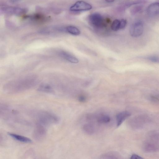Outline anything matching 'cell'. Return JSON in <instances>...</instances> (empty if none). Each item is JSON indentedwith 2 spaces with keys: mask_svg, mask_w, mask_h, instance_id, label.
I'll use <instances>...</instances> for the list:
<instances>
[{
  "mask_svg": "<svg viewBox=\"0 0 159 159\" xmlns=\"http://www.w3.org/2000/svg\"><path fill=\"white\" fill-rule=\"evenodd\" d=\"M92 8L89 4L83 1L76 2L70 7V10L72 11L78 12L89 10Z\"/></svg>",
  "mask_w": 159,
  "mask_h": 159,
  "instance_id": "obj_3",
  "label": "cell"
},
{
  "mask_svg": "<svg viewBox=\"0 0 159 159\" xmlns=\"http://www.w3.org/2000/svg\"><path fill=\"white\" fill-rule=\"evenodd\" d=\"M97 120L100 123H106L110 121V118L108 115H102L100 116L98 118Z\"/></svg>",
  "mask_w": 159,
  "mask_h": 159,
  "instance_id": "obj_14",
  "label": "cell"
},
{
  "mask_svg": "<svg viewBox=\"0 0 159 159\" xmlns=\"http://www.w3.org/2000/svg\"><path fill=\"white\" fill-rule=\"evenodd\" d=\"M120 29H123L125 27L127 22L126 20L125 19H122L120 20Z\"/></svg>",
  "mask_w": 159,
  "mask_h": 159,
  "instance_id": "obj_20",
  "label": "cell"
},
{
  "mask_svg": "<svg viewBox=\"0 0 159 159\" xmlns=\"http://www.w3.org/2000/svg\"><path fill=\"white\" fill-rule=\"evenodd\" d=\"M130 115L131 113L127 111H124L117 114L116 116L117 126L118 127L120 126Z\"/></svg>",
  "mask_w": 159,
  "mask_h": 159,
  "instance_id": "obj_8",
  "label": "cell"
},
{
  "mask_svg": "<svg viewBox=\"0 0 159 159\" xmlns=\"http://www.w3.org/2000/svg\"><path fill=\"white\" fill-rule=\"evenodd\" d=\"M142 8L140 6H136L131 9V12L132 15H134L141 11Z\"/></svg>",
  "mask_w": 159,
  "mask_h": 159,
  "instance_id": "obj_19",
  "label": "cell"
},
{
  "mask_svg": "<svg viewBox=\"0 0 159 159\" xmlns=\"http://www.w3.org/2000/svg\"><path fill=\"white\" fill-rule=\"evenodd\" d=\"M102 159H121L119 156L115 153H108L103 157Z\"/></svg>",
  "mask_w": 159,
  "mask_h": 159,
  "instance_id": "obj_17",
  "label": "cell"
},
{
  "mask_svg": "<svg viewBox=\"0 0 159 159\" xmlns=\"http://www.w3.org/2000/svg\"><path fill=\"white\" fill-rule=\"evenodd\" d=\"M114 1H106V2H113Z\"/></svg>",
  "mask_w": 159,
  "mask_h": 159,
  "instance_id": "obj_23",
  "label": "cell"
},
{
  "mask_svg": "<svg viewBox=\"0 0 159 159\" xmlns=\"http://www.w3.org/2000/svg\"><path fill=\"white\" fill-rule=\"evenodd\" d=\"M148 14L150 16L154 17L159 15V2H155L150 4L147 10Z\"/></svg>",
  "mask_w": 159,
  "mask_h": 159,
  "instance_id": "obj_7",
  "label": "cell"
},
{
  "mask_svg": "<svg viewBox=\"0 0 159 159\" xmlns=\"http://www.w3.org/2000/svg\"><path fill=\"white\" fill-rule=\"evenodd\" d=\"M83 129L86 133L89 134H93L94 131L93 126L90 124H87L84 125Z\"/></svg>",
  "mask_w": 159,
  "mask_h": 159,
  "instance_id": "obj_15",
  "label": "cell"
},
{
  "mask_svg": "<svg viewBox=\"0 0 159 159\" xmlns=\"http://www.w3.org/2000/svg\"><path fill=\"white\" fill-rule=\"evenodd\" d=\"M111 28L114 31H117L120 29V20H115L111 25Z\"/></svg>",
  "mask_w": 159,
  "mask_h": 159,
  "instance_id": "obj_13",
  "label": "cell"
},
{
  "mask_svg": "<svg viewBox=\"0 0 159 159\" xmlns=\"http://www.w3.org/2000/svg\"><path fill=\"white\" fill-rule=\"evenodd\" d=\"M143 31V25L140 21H136L133 23L129 29L130 35L134 37H137L141 36Z\"/></svg>",
  "mask_w": 159,
  "mask_h": 159,
  "instance_id": "obj_2",
  "label": "cell"
},
{
  "mask_svg": "<svg viewBox=\"0 0 159 159\" xmlns=\"http://www.w3.org/2000/svg\"><path fill=\"white\" fill-rule=\"evenodd\" d=\"M130 159H144V158L137 155L134 154L132 155Z\"/></svg>",
  "mask_w": 159,
  "mask_h": 159,
  "instance_id": "obj_21",
  "label": "cell"
},
{
  "mask_svg": "<svg viewBox=\"0 0 159 159\" xmlns=\"http://www.w3.org/2000/svg\"><path fill=\"white\" fill-rule=\"evenodd\" d=\"M1 10L6 13L17 15L23 14L26 11L25 8L13 7H2Z\"/></svg>",
  "mask_w": 159,
  "mask_h": 159,
  "instance_id": "obj_5",
  "label": "cell"
},
{
  "mask_svg": "<svg viewBox=\"0 0 159 159\" xmlns=\"http://www.w3.org/2000/svg\"><path fill=\"white\" fill-rule=\"evenodd\" d=\"M89 23L93 27L97 29L103 28L105 26L104 20L102 16L98 13H94L89 17Z\"/></svg>",
  "mask_w": 159,
  "mask_h": 159,
  "instance_id": "obj_1",
  "label": "cell"
},
{
  "mask_svg": "<svg viewBox=\"0 0 159 159\" xmlns=\"http://www.w3.org/2000/svg\"><path fill=\"white\" fill-rule=\"evenodd\" d=\"M143 1H137L125 2L119 7L118 10L120 11H123L132 5L141 3Z\"/></svg>",
  "mask_w": 159,
  "mask_h": 159,
  "instance_id": "obj_11",
  "label": "cell"
},
{
  "mask_svg": "<svg viewBox=\"0 0 159 159\" xmlns=\"http://www.w3.org/2000/svg\"><path fill=\"white\" fill-rule=\"evenodd\" d=\"M24 18H29L34 21L38 22H45L49 20V17L41 13H36L32 15L24 16Z\"/></svg>",
  "mask_w": 159,
  "mask_h": 159,
  "instance_id": "obj_6",
  "label": "cell"
},
{
  "mask_svg": "<svg viewBox=\"0 0 159 159\" xmlns=\"http://www.w3.org/2000/svg\"><path fill=\"white\" fill-rule=\"evenodd\" d=\"M7 134L11 137L19 141L29 143L32 142L31 140L28 137L11 133L8 132Z\"/></svg>",
  "mask_w": 159,
  "mask_h": 159,
  "instance_id": "obj_10",
  "label": "cell"
},
{
  "mask_svg": "<svg viewBox=\"0 0 159 159\" xmlns=\"http://www.w3.org/2000/svg\"><path fill=\"white\" fill-rule=\"evenodd\" d=\"M60 54L64 58L70 62L73 63L79 62V60L76 57L67 52L61 51L60 52Z\"/></svg>",
  "mask_w": 159,
  "mask_h": 159,
  "instance_id": "obj_9",
  "label": "cell"
},
{
  "mask_svg": "<svg viewBox=\"0 0 159 159\" xmlns=\"http://www.w3.org/2000/svg\"><path fill=\"white\" fill-rule=\"evenodd\" d=\"M144 150L147 152H154L159 150V142L149 139L144 143Z\"/></svg>",
  "mask_w": 159,
  "mask_h": 159,
  "instance_id": "obj_4",
  "label": "cell"
},
{
  "mask_svg": "<svg viewBox=\"0 0 159 159\" xmlns=\"http://www.w3.org/2000/svg\"><path fill=\"white\" fill-rule=\"evenodd\" d=\"M146 58L151 62L159 63V56L157 55H151L147 57Z\"/></svg>",
  "mask_w": 159,
  "mask_h": 159,
  "instance_id": "obj_18",
  "label": "cell"
},
{
  "mask_svg": "<svg viewBox=\"0 0 159 159\" xmlns=\"http://www.w3.org/2000/svg\"><path fill=\"white\" fill-rule=\"evenodd\" d=\"M66 30L69 34L74 35H77L80 33V30L76 27L73 25L67 26Z\"/></svg>",
  "mask_w": 159,
  "mask_h": 159,
  "instance_id": "obj_12",
  "label": "cell"
},
{
  "mask_svg": "<svg viewBox=\"0 0 159 159\" xmlns=\"http://www.w3.org/2000/svg\"><path fill=\"white\" fill-rule=\"evenodd\" d=\"M39 89L40 91L46 92H51L52 90L51 86L47 84H42L40 86Z\"/></svg>",
  "mask_w": 159,
  "mask_h": 159,
  "instance_id": "obj_16",
  "label": "cell"
},
{
  "mask_svg": "<svg viewBox=\"0 0 159 159\" xmlns=\"http://www.w3.org/2000/svg\"><path fill=\"white\" fill-rule=\"evenodd\" d=\"M79 101L81 102H84L86 100V98L85 96L81 95L78 98Z\"/></svg>",
  "mask_w": 159,
  "mask_h": 159,
  "instance_id": "obj_22",
  "label": "cell"
}]
</instances>
